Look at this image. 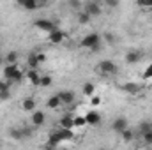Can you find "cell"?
Instances as JSON below:
<instances>
[{
    "instance_id": "obj_1",
    "label": "cell",
    "mask_w": 152,
    "mask_h": 150,
    "mask_svg": "<svg viewBox=\"0 0 152 150\" xmlns=\"http://www.w3.org/2000/svg\"><path fill=\"white\" fill-rule=\"evenodd\" d=\"M117 64L113 60H101L99 62V73L104 76H112V74H117Z\"/></svg>"
},
{
    "instance_id": "obj_2",
    "label": "cell",
    "mask_w": 152,
    "mask_h": 150,
    "mask_svg": "<svg viewBox=\"0 0 152 150\" xmlns=\"http://www.w3.org/2000/svg\"><path fill=\"white\" fill-rule=\"evenodd\" d=\"M101 41V37H99V34H96V32H90V34H87L85 37L81 39V42H80V46L81 48H87V50H90L94 44H97Z\"/></svg>"
},
{
    "instance_id": "obj_3",
    "label": "cell",
    "mask_w": 152,
    "mask_h": 150,
    "mask_svg": "<svg viewBox=\"0 0 152 150\" xmlns=\"http://www.w3.org/2000/svg\"><path fill=\"white\" fill-rule=\"evenodd\" d=\"M34 25L37 27L39 30H42V32H51V30L55 28V23H53L51 20H46V18L36 20V21H34Z\"/></svg>"
},
{
    "instance_id": "obj_4",
    "label": "cell",
    "mask_w": 152,
    "mask_h": 150,
    "mask_svg": "<svg viewBox=\"0 0 152 150\" xmlns=\"http://www.w3.org/2000/svg\"><path fill=\"white\" fill-rule=\"evenodd\" d=\"M83 11H85L90 18H94V16H99V14H101V5H99L97 2H88V4H85Z\"/></svg>"
},
{
    "instance_id": "obj_5",
    "label": "cell",
    "mask_w": 152,
    "mask_h": 150,
    "mask_svg": "<svg viewBox=\"0 0 152 150\" xmlns=\"http://www.w3.org/2000/svg\"><path fill=\"white\" fill-rule=\"evenodd\" d=\"M64 39H66V34H64L62 30H57V28H53L51 32H48V41H50L51 44H60Z\"/></svg>"
},
{
    "instance_id": "obj_6",
    "label": "cell",
    "mask_w": 152,
    "mask_h": 150,
    "mask_svg": "<svg viewBox=\"0 0 152 150\" xmlns=\"http://www.w3.org/2000/svg\"><path fill=\"white\" fill-rule=\"evenodd\" d=\"M32 124H34V127H41L44 122H46V115H44V111H37V110H34L32 111Z\"/></svg>"
},
{
    "instance_id": "obj_7",
    "label": "cell",
    "mask_w": 152,
    "mask_h": 150,
    "mask_svg": "<svg viewBox=\"0 0 152 150\" xmlns=\"http://www.w3.org/2000/svg\"><path fill=\"white\" fill-rule=\"evenodd\" d=\"M126 94H131V95H134V94H138L140 90H142V85H138V83H133V81H129V83H124L122 87H120Z\"/></svg>"
},
{
    "instance_id": "obj_8",
    "label": "cell",
    "mask_w": 152,
    "mask_h": 150,
    "mask_svg": "<svg viewBox=\"0 0 152 150\" xmlns=\"http://www.w3.org/2000/svg\"><path fill=\"white\" fill-rule=\"evenodd\" d=\"M62 101V104H73L75 103V92L73 90H64V92H58L57 94Z\"/></svg>"
},
{
    "instance_id": "obj_9",
    "label": "cell",
    "mask_w": 152,
    "mask_h": 150,
    "mask_svg": "<svg viewBox=\"0 0 152 150\" xmlns=\"http://www.w3.org/2000/svg\"><path fill=\"white\" fill-rule=\"evenodd\" d=\"M126 127H127V120H126L124 117H118V118H115L113 124H112V129H113L115 133H118V134H120V133H122Z\"/></svg>"
},
{
    "instance_id": "obj_10",
    "label": "cell",
    "mask_w": 152,
    "mask_h": 150,
    "mask_svg": "<svg viewBox=\"0 0 152 150\" xmlns=\"http://www.w3.org/2000/svg\"><path fill=\"white\" fill-rule=\"evenodd\" d=\"M85 118H87V124L88 125H99L101 124V115L97 111H88L85 115Z\"/></svg>"
},
{
    "instance_id": "obj_11",
    "label": "cell",
    "mask_w": 152,
    "mask_h": 150,
    "mask_svg": "<svg viewBox=\"0 0 152 150\" xmlns=\"http://www.w3.org/2000/svg\"><path fill=\"white\" fill-rule=\"evenodd\" d=\"M57 136L60 138V141H66V140H73L75 134H73V129H66V127H60L58 131H55Z\"/></svg>"
},
{
    "instance_id": "obj_12",
    "label": "cell",
    "mask_w": 152,
    "mask_h": 150,
    "mask_svg": "<svg viewBox=\"0 0 152 150\" xmlns=\"http://www.w3.org/2000/svg\"><path fill=\"white\" fill-rule=\"evenodd\" d=\"M140 58H142V53H140L138 50H131V51L126 53V62H127V64H136Z\"/></svg>"
},
{
    "instance_id": "obj_13",
    "label": "cell",
    "mask_w": 152,
    "mask_h": 150,
    "mask_svg": "<svg viewBox=\"0 0 152 150\" xmlns=\"http://www.w3.org/2000/svg\"><path fill=\"white\" fill-rule=\"evenodd\" d=\"M16 71H18V64H7V66L4 67V78L11 81L12 76L16 74Z\"/></svg>"
},
{
    "instance_id": "obj_14",
    "label": "cell",
    "mask_w": 152,
    "mask_h": 150,
    "mask_svg": "<svg viewBox=\"0 0 152 150\" xmlns=\"http://www.w3.org/2000/svg\"><path fill=\"white\" fill-rule=\"evenodd\" d=\"M62 106V101H60V97L55 94V95H51L48 101H46V108H50V110H57V108H60Z\"/></svg>"
},
{
    "instance_id": "obj_15",
    "label": "cell",
    "mask_w": 152,
    "mask_h": 150,
    "mask_svg": "<svg viewBox=\"0 0 152 150\" xmlns=\"http://www.w3.org/2000/svg\"><path fill=\"white\" fill-rule=\"evenodd\" d=\"M60 127H66V129H73L75 127V122H73V117L71 115H64L60 120H58Z\"/></svg>"
},
{
    "instance_id": "obj_16",
    "label": "cell",
    "mask_w": 152,
    "mask_h": 150,
    "mask_svg": "<svg viewBox=\"0 0 152 150\" xmlns=\"http://www.w3.org/2000/svg\"><path fill=\"white\" fill-rule=\"evenodd\" d=\"M21 108H23L25 111H34V110H36V101H34V97H27V99L23 101Z\"/></svg>"
},
{
    "instance_id": "obj_17",
    "label": "cell",
    "mask_w": 152,
    "mask_h": 150,
    "mask_svg": "<svg viewBox=\"0 0 152 150\" xmlns=\"http://www.w3.org/2000/svg\"><path fill=\"white\" fill-rule=\"evenodd\" d=\"M27 78H28V81H30L32 85H41V76L37 74L36 69H30L28 74H27Z\"/></svg>"
},
{
    "instance_id": "obj_18",
    "label": "cell",
    "mask_w": 152,
    "mask_h": 150,
    "mask_svg": "<svg viewBox=\"0 0 152 150\" xmlns=\"http://www.w3.org/2000/svg\"><path fill=\"white\" fill-rule=\"evenodd\" d=\"M27 62H28V67H30V69H37V66L41 64V62H39V58H37V53H36V51L28 55V60H27Z\"/></svg>"
},
{
    "instance_id": "obj_19",
    "label": "cell",
    "mask_w": 152,
    "mask_h": 150,
    "mask_svg": "<svg viewBox=\"0 0 152 150\" xmlns=\"http://www.w3.org/2000/svg\"><path fill=\"white\" fill-rule=\"evenodd\" d=\"M9 136H11L12 140H21V138H25V136H23V129H20V127L9 129Z\"/></svg>"
},
{
    "instance_id": "obj_20",
    "label": "cell",
    "mask_w": 152,
    "mask_h": 150,
    "mask_svg": "<svg viewBox=\"0 0 152 150\" xmlns=\"http://www.w3.org/2000/svg\"><path fill=\"white\" fill-rule=\"evenodd\" d=\"M78 23L80 25H87V23H90V16L81 9V11H78Z\"/></svg>"
},
{
    "instance_id": "obj_21",
    "label": "cell",
    "mask_w": 152,
    "mask_h": 150,
    "mask_svg": "<svg viewBox=\"0 0 152 150\" xmlns=\"http://www.w3.org/2000/svg\"><path fill=\"white\" fill-rule=\"evenodd\" d=\"M94 92H96V87H94L92 83H85V85H83V95L92 97V95H94Z\"/></svg>"
},
{
    "instance_id": "obj_22",
    "label": "cell",
    "mask_w": 152,
    "mask_h": 150,
    "mask_svg": "<svg viewBox=\"0 0 152 150\" xmlns=\"http://www.w3.org/2000/svg\"><path fill=\"white\" fill-rule=\"evenodd\" d=\"M120 136H122V140H124V141H131V140L134 138V136H133V131H131L129 127H126V129L120 133Z\"/></svg>"
},
{
    "instance_id": "obj_23",
    "label": "cell",
    "mask_w": 152,
    "mask_h": 150,
    "mask_svg": "<svg viewBox=\"0 0 152 150\" xmlns=\"http://www.w3.org/2000/svg\"><path fill=\"white\" fill-rule=\"evenodd\" d=\"M16 60H18V53L16 51H9L5 55V62L7 64H16Z\"/></svg>"
},
{
    "instance_id": "obj_24",
    "label": "cell",
    "mask_w": 152,
    "mask_h": 150,
    "mask_svg": "<svg viewBox=\"0 0 152 150\" xmlns=\"http://www.w3.org/2000/svg\"><path fill=\"white\" fill-rule=\"evenodd\" d=\"M23 7H25L27 11H36V9H37V0H27V2L23 4Z\"/></svg>"
},
{
    "instance_id": "obj_25",
    "label": "cell",
    "mask_w": 152,
    "mask_h": 150,
    "mask_svg": "<svg viewBox=\"0 0 152 150\" xmlns=\"http://www.w3.org/2000/svg\"><path fill=\"white\" fill-rule=\"evenodd\" d=\"M73 122H75V127H83L87 124V118L85 117H73Z\"/></svg>"
},
{
    "instance_id": "obj_26",
    "label": "cell",
    "mask_w": 152,
    "mask_h": 150,
    "mask_svg": "<svg viewBox=\"0 0 152 150\" xmlns=\"http://www.w3.org/2000/svg\"><path fill=\"white\" fill-rule=\"evenodd\" d=\"M142 138H143V143H145V145H152V129L147 131V133H143Z\"/></svg>"
},
{
    "instance_id": "obj_27",
    "label": "cell",
    "mask_w": 152,
    "mask_h": 150,
    "mask_svg": "<svg viewBox=\"0 0 152 150\" xmlns=\"http://www.w3.org/2000/svg\"><path fill=\"white\" fill-rule=\"evenodd\" d=\"M151 129H152V122H147V120H145V122L140 124V133H142V134L147 133V131H151Z\"/></svg>"
},
{
    "instance_id": "obj_28",
    "label": "cell",
    "mask_w": 152,
    "mask_h": 150,
    "mask_svg": "<svg viewBox=\"0 0 152 150\" xmlns=\"http://www.w3.org/2000/svg\"><path fill=\"white\" fill-rule=\"evenodd\" d=\"M51 85V76H41V85L39 87H50Z\"/></svg>"
},
{
    "instance_id": "obj_29",
    "label": "cell",
    "mask_w": 152,
    "mask_h": 150,
    "mask_svg": "<svg viewBox=\"0 0 152 150\" xmlns=\"http://www.w3.org/2000/svg\"><path fill=\"white\" fill-rule=\"evenodd\" d=\"M21 79H23V73L18 69V71H16V74L12 76V79H11V81H12V83H20Z\"/></svg>"
},
{
    "instance_id": "obj_30",
    "label": "cell",
    "mask_w": 152,
    "mask_h": 150,
    "mask_svg": "<svg viewBox=\"0 0 152 150\" xmlns=\"http://www.w3.org/2000/svg\"><path fill=\"white\" fill-rule=\"evenodd\" d=\"M11 99V92L9 90H0V101H9Z\"/></svg>"
},
{
    "instance_id": "obj_31",
    "label": "cell",
    "mask_w": 152,
    "mask_h": 150,
    "mask_svg": "<svg viewBox=\"0 0 152 150\" xmlns=\"http://www.w3.org/2000/svg\"><path fill=\"white\" fill-rule=\"evenodd\" d=\"M11 83H12V81H9V79H5V81L2 79V81H0V90H9Z\"/></svg>"
},
{
    "instance_id": "obj_32",
    "label": "cell",
    "mask_w": 152,
    "mask_h": 150,
    "mask_svg": "<svg viewBox=\"0 0 152 150\" xmlns=\"http://www.w3.org/2000/svg\"><path fill=\"white\" fill-rule=\"evenodd\" d=\"M140 7H152V0H136Z\"/></svg>"
},
{
    "instance_id": "obj_33",
    "label": "cell",
    "mask_w": 152,
    "mask_h": 150,
    "mask_svg": "<svg viewBox=\"0 0 152 150\" xmlns=\"http://www.w3.org/2000/svg\"><path fill=\"white\" fill-rule=\"evenodd\" d=\"M152 78V64L145 69V73H143V79H151Z\"/></svg>"
},
{
    "instance_id": "obj_34",
    "label": "cell",
    "mask_w": 152,
    "mask_h": 150,
    "mask_svg": "<svg viewBox=\"0 0 152 150\" xmlns=\"http://www.w3.org/2000/svg\"><path fill=\"white\" fill-rule=\"evenodd\" d=\"M69 5H71L73 9H78V11H81V9H80V7H81L80 0H69Z\"/></svg>"
},
{
    "instance_id": "obj_35",
    "label": "cell",
    "mask_w": 152,
    "mask_h": 150,
    "mask_svg": "<svg viewBox=\"0 0 152 150\" xmlns=\"http://www.w3.org/2000/svg\"><path fill=\"white\" fill-rule=\"evenodd\" d=\"M104 4H106L108 7H112V9L118 7V0H104Z\"/></svg>"
},
{
    "instance_id": "obj_36",
    "label": "cell",
    "mask_w": 152,
    "mask_h": 150,
    "mask_svg": "<svg viewBox=\"0 0 152 150\" xmlns=\"http://www.w3.org/2000/svg\"><path fill=\"white\" fill-rule=\"evenodd\" d=\"M99 50H101V41H99L97 44H94V46L90 48V53H99Z\"/></svg>"
},
{
    "instance_id": "obj_37",
    "label": "cell",
    "mask_w": 152,
    "mask_h": 150,
    "mask_svg": "<svg viewBox=\"0 0 152 150\" xmlns=\"http://www.w3.org/2000/svg\"><path fill=\"white\" fill-rule=\"evenodd\" d=\"M104 37H106V41H108L110 44H113V42H115V36H113V34H104Z\"/></svg>"
},
{
    "instance_id": "obj_38",
    "label": "cell",
    "mask_w": 152,
    "mask_h": 150,
    "mask_svg": "<svg viewBox=\"0 0 152 150\" xmlns=\"http://www.w3.org/2000/svg\"><path fill=\"white\" fill-rule=\"evenodd\" d=\"M97 104H101V99L97 95H92V106H97Z\"/></svg>"
},
{
    "instance_id": "obj_39",
    "label": "cell",
    "mask_w": 152,
    "mask_h": 150,
    "mask_svg": "<svg viewBox=\"0 0 152 150\" xmlns=\"http://www.w3.org/2000/svg\"><path fill=\"white\" fill-rule=\"evenodd\" d=\"M37 58H39V62L42 64V62H46V55L44 53H37Z\"/></svg>"
},
{
    "instance_id": "obj_40",
    "label": "cell",
    "mask_w": 152,
    "mask_h": 150,
    "mask_svg": "<svg viewBox=\"0 0 152 150\" xmlns=\"http://www.w3.org/2000/svg\"><path fill=\"white\" fill-rule=\"evenodd\" d=\"M16 2H18V4H20V5H23V4H25V2H27V0H16Z\"/></svg>"
},
{
    "instance_id": "obj_41",
    "label": "cell",
    "mask_w": 152,
    "mask_h": 150,
    "mask_svg": "<svg viewBox=\"0 0 152 150\" xmlns=\"http://www.w3.org/2000/svg\"><path fill=\"white\" fill-rule=\"evenodd\" d=\"M2 62H4V58H2V57H0V66H2Z\"/></svg>"
},
{
    "instance_id": "obj_42",
    "label": "cell",
    "mask_w": 152,
    "mask_h": 150,
    "mask_svg": "<svg viewBox=\"0 0 152 150\" xmlns=\"http://www.w3.org/2000/svg\"><path fill=\"white\" fill-rule=\"evenodd\" d=\"M0 147H2V141H0Z\"/></svg>"
},
{
    "instance_id": "obj_43",
    "label": "cell",
    "mask_w": 152,
    "mask_h": 150,
    "mask_svg": "<svg viewBox=\"0 0 152 150\" xmlns=\"http://www.w3.org/2000/svg\"><path fill=\"white\" fill-rule=\"evenodd\" d=\"M37 2H39V0H37Z\"/></svg>"
}]
</instances>
